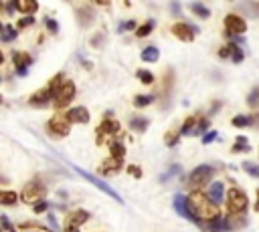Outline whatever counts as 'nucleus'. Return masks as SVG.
<instances>
[{"label": "nucleus", "instance_id": "58836bf2", "mask_svg": "<svg viewBox=\"0 0 259 232\" xmlns=\"http://www.w3.org/2000/svg\"><path fill=\"white\" fill-rule=\"evenodd\" d=\"M241 8H249L251 10V16H257L259 14V2H243Z\"/></svg>", "mask_w": 259, "mask_h": 232}, {"label": "nucleus", "instance_id": "49530a36", "mask_svg": "<svg viewBox=\"0 0 259 232\" xmlns=\"http://www.w3.org/2000/svg\"><path fill=\"white\" fill-rule=\"evenodd\" d=\"M208 129V121L206 119H198V127H196V133H200V131H206Z\"/></svg>", "mask_w": 259, "mask_h": 232}, {"label": "nucleus", "instance_id": "2f4dec72", "mask_svg": "<svg viewBox=\"0 0 259 232\" xmlns=\"http://www.w3.org/2000/svg\"><path fill=\"white\" fill-rule=\"evenodd\" d=\"M45 26H47V30L51 34H57L59 32V22L55 18H51V16H45Z\"/></svg>", "mask_w": 259, "mask_h": 232}, {"label": "nucleus", "instance_id": "3c124183", "mask_svg": "<svg viewBox=\"0 0 259 232\" xmlns=\"http://www.w3.org/2000/svg\"><path fill=\"white\" fill-rule=\"evenodd\" d=\"M127 171H132V173H134L136 178H140V176H142V171H140V167H136V165H130V167H127Z\"/></svg>", "mask_w": 259, "mask_h": 232}, {"label": "nucleus", "instance_id": "aec40b11", "mask_svg": "<svg viewBox=\"0 0 259 232\" xmlns=\"http://www.w3.org/2000/svg\"><path fill=\"white\" fill-rule=\"evenodd\" d=\"M223 190H225L223 184H221V182H214V184L210 186V190H208V196H210L217 204H221V202H223Z\"/></svg>", "mask_w": 259, "mask_h": 232}, {"label": "nucleus", "instance_id": "72a5a7b5", "mask_svg": "<svg viewBox=\"0 0 259 232\" xmlns=\"http://www.w3.org/2000/svg\"><path fill=\"white\" fill-rule=\"evenodd\" d=\"M77 12H79V22H81V24H87V22L93 18V12H91L89 8H83V10L79 8Z\"/></svg>", "mask_w": 259, "mask_h": 232}, {"label": "nucleus", "instance_id": "ea45409f", "mask_svg": "<svg viewBox=\"0 0 259 232\" xmlns=\"http://www.w3.org/2000/svg\"><path fill=\"white\" fill-rule=\"evenodd\" d=\"M32 210H34L36 214H40V212H47V210H49V204H47L45 200H38V202H34Z\"/></svg>", "mask_w": 259, "mask_h": 232}, {"label": "nucleus", "instance_id": "f704fd0d", "mask_svg": "<svg viewBox=\"0 0 259 232\" xmlns=\"http://www.w3.org/2000/svg\"><path fill=\"white\" fill-rule=\"evenodd\" d=\"M178 135H182V133H180V131H168V133H166V137H164L166 145H168V147L176 145V141H178Z\"/></svg>", "mask_w": 259, "mask_h": 232}, {"label": "nucleus", "instance_id": "9d476101", "mask_svg": "<svg viewBox=\"0 0 259 232\" xmlns=\"http://www.w3.org/2000/svg\"><path fill=\"white\" fill-rule=\"evenodd\" d=\"M196 32H198V30H196L194 26L186 24V22H176V24L172 26V34H174L176 38L184 40V42H190V40H194V34H196Z\"/></svg>", "mask_w": 259, "mask_h": 232}, {"label": "nucleus", "instance_id": "6e6552de", "mask_svg": "<svg viewBox=\"0 0 259 232\" xmlns=\"http://www.w3.org/2000/svg\"><path fill=\"white\" fill-rule=\"evenodd\" d=\"M45 192H47V190H45V186H42L40 182H36V180H34V182H28V184L24 186V190H22V196H20V198H22L26 204H34V202H38V200L45 196Z\"/></svg>", "mask_w": 259, "mask_h": 232}, {"label": "nucleus", "instance_id": "1a4fd4ad", "mask_svg": "<svg viewBox=\"0 0 259 232\" xmlns=\"http://www.w3.org/2000/svg\"><path fill=\"white\" fill-rule=\"evenodd\" d=\"M225 28L231 34H245L247 22H245V18H241L237 14H229V16H225Z\"/></svg>", "mask_w": 259, "mask_h": 232}, {"label": "nucleus", "instance_id": "79ce46f5", "mask_svg": "<svg viewBox=\"0 0 259 232\" xmlns=\"http://www.w3.org/2000/svg\"><path fill=\"white\" fill-rule=\"evenodd\" d=\"M0 220H2V228H4V230H8V232H16V228H12V224H10V220H8L6 214H2Z\"/></svg>", "mask_w": 259, "mask_h": 232}, {"label": "nucleus", "instance_id": "a19ab883", "mask_svg": "<svg viewBox=\"0 0 259 232\" xmlns=\"http://www.w3.org/2000/svg\"><path fill=\"white\" fill-rule=\"evenodd\" d=\"M20 228H22V230H26V232H51L49 228H40V226H32V228H30V224H26V222H24V224H20Z\"/></svg>", "mask_w": 259, "mask_h": 232}, {"label": "nucleus", "instance_id": "a211bd4d", "mask_svg": "<svg viewBox=\"0 0 259 232\" xmlns=\"http://www.w3.org/2000/svg\"><path fill=\"white\" fill-rule=\"evenodd\" d=\"M148 119L146 117H132L130 119V129H134V131H146L148 129Z\"/></svg>", "mask_w": 259, "mask_h": 232}, {"label": "nucleus", "instance_id": "b1692460", "mask_svg": "<svg viewBox=\"0 0 259 232\" xmlns=\"http://www.w3.org/2000/svg\"><path fill=\"white\" fill-rule=\"evenodd\" d=\"M190 10H192L196 16H200V18H208V16H210V10H208L204 4H200V2H190Z\"/></svg>", "mask_w": 259, "mask_h": 232}, {"label": "nucleus", "instance_id": "c756f323", "mask_svg": "<svg viewBox=\"0 0 259 232\" xmlns=\"http://www.w3.org/2000/svg\"><path fill=\"white\" fill-rule=\"evenodd\" d=\"M243 169L253 176V178H259V163H253V161H243Z\"/></svg>", "mask_w": 259, "mask_h": 232}, {"label": "nucleus", "instance_id": "412c9836", "mask_svg": "<svg viewBox=\"0 0 259 232\" xmlns=\"http://www.w3.org/2000/svg\"><path fill=\"white\" fill-rule=\"evenodd\" d=\"M208 228H210V232H225V230H229V228H231V224H229V220L214 218V220H210Z\"/></svg>", "mask_w": 259, "mask_h": 232}, {"label": "nucleus", "instance_id": "c9c22d12", "mask_svg": "<svg viewBox=\"0 0 259 232\" xmlns=\"http://www.w3.org/2000/svg\"><path fill=\"white\" fill-rule=\"evenodd\" d=\"M176 173H180V165H170V169H168L164 176H160V182H168V180L174 178Z\"/></svg>", "mask_w": 259, "mask_h": 232}, {"label": "nucleus", "instance_id": "5701e85b", "mask_svg": "<svg viewBox=\"0 0 259 232\" xmlns=\"http://www.w3.org/2000/svg\"><path fill=\"white\" fill-rule=\"evenodd\" d=\"M158 48L156 46H146L144 50H142V61H146V63H156L158 61Z\"/></svg>", "mask_w": 259, "mask_h": 232}, {"label": "nucleus", "instance_id": "4468645a", "mask_svg": "<svg viewBox=\"0 0 259 232\" xmlns=\"http://www.w3.org/2000/svg\"><path fill=\"white\" fill-rule=\"evenodd\" d=\"M67 117L71 123H89V111L85 107H73L67 111Z\"/></svg>", "mask_w": 259, "mask_h": 232}, {"label": "nucleus", "instance_id": "37998d69", "mask_svg": "<svg viewBox=\"0 0 259 232\" xmlns=\"http://www.w3.org/2000/svg\"><path fill=\"white\" fill-rule=\"evenodd\" d=\"M233 54V44H227V46H223L221 50H219V56L221 59H227V56H231Z\"/></svg>", "mask_w": 259, "mask_h": 232}, {"label": "nucleus", "instance_id": "f3484780", "mask_svg": "<svg viewBox=\"0 0 259 232\" xmlns=\"http://www.w3.org/2000/svg\"><path fill=\"white\" fill-rule=\"evenodd\" d=\"M16 36H18V26H10V24L2 26V42H10Z\"/></svg>", "mask_w": 259, "mask_h": 232}, {"label": "nucleus", "instance_id": "09e8293b", "mask_svg": "<svg viewBox=\"0 0 259 232\" xmlns=\"http://www.w3.org/2000/svg\"><path fill=\"white\" fill-rule=\"evenodd\" d=\"M170 8H172V14H180V4H178L176 0L170 2Z\"/></svg>", "mask_w": 259, "mask_h": 232}, {"label": "nucleus", "instance_id": "4be33fe9", "mask_svg": "<svg viewBox=\"0 0 259 232\" xmlns=\"http://www.w3.org/2000/svg\"><path fill=\"white\" fill-rule=\"evenodd\" d=\"M154 26H156V20H152V18H150L148 22H144L142 26H138V28H136V36H138V38L148 36V34L152 32V28H154Z\"/></svg>", "mask_w": 259, "mask_h": 232}, {"label": "nucleus", "instance_id": "de8ad7c7", "mask_svg": "<svg viewBox=\"0 0 259 232\" xmlns=\"http://www.w3.org/2000/svg\"><path fill=\"white\" fill-rule=\"evenodd\" d=\"M14 10H16L14 0H12V2H6V14H8V16H12V14H14Z\"/></svg>", "mask_w": 259, "mask_h": 232}, {"label": "nucleus", "instance_id": "864d4df0", "mask_svg": "<svg viewBox=\"0 0 259 232\" xmlns=\"http://www.w3.org/2000/svg\"><path fill=\"white\" fill-rule=\"evenodd\" d=\"M95 2H97V4H103V6H107L111 0H95Z\"/></svg>", "mask_w": 259, "mask_h": 232}, {"label": "nucleus", "instance_id": "20e7f679", "mask_svg": "<svg viewBox=\"0 0 259 232\" xmlns=\"http://www.w3.org/2000/svg\"><path fill=\"white\" fill-rule=\"evenodd\" d=\"M73 169H75V171H77V173H79L81 178H85V180H87L89 184H93V186H95L97 190H101L103 194H107L109 198H113L115 202H119V204L123 202V200H121V196H119V194H117L115 190H111V188H109V184H105L103 180H99V178H95L93 173H89V171H85V169H81L79 165H73Z\"/></svg>", "mask_w": 259, "mask_h": 232}, {"label": "nucleus", "instance_id": "39448f33", "mask_svg": "<svg viewBox=\"0 0 259 232\" xmlns=\"http://www.w3.org/2000/svg\"><path fill=\"white\" fill-rule=\"evenodd\" d=\"M212 173H214V169H212L210 165H206V163L196 165V167L192 169V173L188 176V184H190L192 188H202V186H206V184L210 182Z\"/></svg>", "mask_w": 259, "mask_h": 232}, {"label": "nucleus", "instance_id": "4c0bfd02", "mask_svg": "<svg viewBox=\"0 0 259 232\" xmlns=\"http://www.w3.org/2000/svg\"><path fill=\"white\" fill-rule=\"evenodd\" d=\"M231 56H233L235 63H241V61H243V50H241V46H239L237 42H233V54H231Z\"/></svg>", "mask_w": 259, "mask_h": 232}, {"label": "nucleus", "instance_id": "2eb2a0df", "mask_svg": "<svg viewBox=\"0 0 259 232\" xmlns=\"http://www.w3.org/2000/svg\"><path fill=\"white\" fill-rule=\"evenodd\" d=\"M16 10L22 14H34L38 10V2L36 0H14Z\"/></svg>", "mask_w": 259, "mask_h": 232}, {"label": "nucleus", "instance_id": "f257e3e1", "mask_svg": "<svg viewBox=\"0 0 259 232\" xmlns=\"http://www.w3.org/2000/svg\"><path fill=\"white\" fill-rule=\"evenodd\" d=\"M188 208H190L192 216L196 218V224H200V222H210V220L219 218V214H221L217 202H214L208 194H204V192H200V190H194V192L188 196Z\"/></svg>", "mask_w": 259, "mask_h": 232}, {"label": "nucleus", "instance_id": "a878e982", "mask_svg": "<svg viewBox=\"0 0 259 232\" xmlns=\"http://www.w3.org/2000/svg\"><path fill=\"white\" fill-rule=\"evenodd\" d=\"M119 165H121V159H119V157H111V159H107L105 163H101V171H103V173L115 171V169H119Z\"/></svg>", "mask_w": 259, "mask_h": 232}, {"label": "nucleus", "instance_id": "cd10ccee", "mask_svg": "<svg viewBox=\"0 0 259 232\" xmlns=\"http://www.w3.org/2000/svg\"><path fill=\"white\" fill-rule=\"evenodd\" d=\"M249 123H251V117H247V115H235L231 119L233 127H249Z\"/></svg>", "mask_w": 259, "mask_h": 232}, {"label": "nucleus", "instance_id": "6ab92c4d", "mask_svg": "<svg viewBox=\"0 0 259 232\" xmlns=\"http://www.w3.org/2000/svg\"><path fill=\"white\" fill-rule=\"evenodd\" d=\"M194 125H198V121L194 119V117H188L186 121H184V125L180 127V133L182 135H196V127Z\"/></svg>", "mask_w": 259, "mask_h": 232}, {"label": "nucleus", "instance_id": "f03ea898", "mask_svg": "<svg viewBox=\"0 0 259 232\" xmlns=\"http://www.w3.org/2000/svg\"><path fill=\"white\" fill-rule=\"evenodd\" d=\"M63 83H65V81H63V73H59L47 87H42V89H38L36 93H32V97L28 99V103H30V105H47L51 99L57 97V91H59V87H61Z\"/></svg>", "mask_w": 259, "mask_h": 232}, {"label": "nucleus", "instance_id": "423d86ee", "mask_svg": "<svg viewBox=\"0 0 259 232\" xmlns=\"http://www.w3.org/2000/svg\"><path fill=\"white\" fill-rule=\"evenodd\" d=\"M73 97H75V83H73V81H65V83L59 87L57 97L53 99V101H55V107H57V109L67 107V105L73 101Z\"/></svg>", "mask_w": 259, "mask_h": 232}, {"label": "nucleus", "instance_id": "c03bdc74", "mask_svg": "<svg viewBox=\"0 0 259 232\" xmlns=\"http://www.w3.org/2000/svg\"><path fill=\"white\" fill-rule=\"evenodd\" d=\"M136 28V20H127V22H123V24H119V32H123V30H134Z\"/></svg>", "mask_w": 259, "mask_h": 232}, {"label": "nucleus", "instance_id": "473e14b6", "mask_svg": "<svg viewBox=\"0 0 259 232\" xmlns=\"http://www.w3.org/2000/svg\"><path fill=\"white\" fill-rule=\"evenodd\" d=\"M136 75H138V79H140L144 85H150V83H154V75H152L150 71H144V69H140Z\"/></svg>", "mask_w": 259, "mask_h": 232}, {"label": "nucleus", "instance_id": "7ed1b4c3", "mask_svg": "<svg viewBox=\"0 0 259 232\" xmlns=\"http://www.w3.org/2000/svg\"><path fill=\"white\" fill-rule=\"evenodd\" d=\"M247 206H249V198H247V194L243 190L231 188L227 192V214L229 216H241V214H245Z\"/></svg>", "mask_w": 259, "mask_h": 232}, {"label": "nucleus", "instance_id": "7c9ffc66", "mask_svg": "<svg viewBox=\"0 0 259 232\" xmlns=\"http://www.w3.org/2000/svg\"><path fill=\"white\" fill-rule=\"evenodd\" d=\"M154 101V95H138L136 99H134V105L136 107H146V105H150Z\"/></svg>", "mask_w": 259, "mask_h": 232}, {"label": "nucleus", "instance_id": "c85d7f7f", "mask_svg": "<svg viewBox=\"0 0 259 232\" xmlns=\"http://www.w3.org/2000/svg\"><path fill=\"white\" fill-rule=\"evenodd\" d=\"M235 141H237V143L233 145V151H235V153H237V151H249V149H251V147H249V143H247V137L239 135Z\"/></svg>", "mask_w": 259, "mask_h": 232}, {"label": "nucleus", "instance_id": "8fccbe9b", "mask_svg": "<svg viewBox=\"0 0 259 232\" xmlns=\"http://www.w3.org/2000/svg\"><path fill=\"white\" fill-rule=\"evenodd\" d=\"M257 95H259V89H253V93H251V97H249V103H251V105H255Z\"/></svg>", "mask_w": 259, "mask_h": 232}, {"label": "nucleus", "instance_id": "603ef678", "mask_svg": "<svg viewBox=\"0 0 259 232\" xmlns=\"http://www.w3.org/2000/svg\"><path fill=\"white\" fill-rule=\"evenodd\" d=\"M67 232H79V226H69Z\"/></svg>", "mask_w": 259, "mask_h": 232}, {"label": "nucleus", "instance_id": "a18cd8bd", "mask_svg": "<svg viewBox=\"0 0 259 232\" xmlns=\"http://www.w3.org/2000/svg\"><path fill=\"white\" fill-rule=\"evenodd\" d=\"M214 139H217V131H208V133L202 137V143H206V145H208V143H210V141H214Z\"/></svg>", "mask_w": 259, "mask_h": 232}, {"label": "nucleus", "instance_id": "dca6fc26", "mask_svg": "<svg viewBox=\"0 0 259 232\" xmlns=\"http://www.w3.org/2000/svg\"><path fill=\"white\" fill-rule=\"evenodd\" d=\"M87 220H89V212H85V210H75V212L69 214V218H67L69 226H81V224H85Z\"/></svg>", "mask_w": 259, "mask_h": 232}, {"label": "nucleus", "instance_id": "393cba45", "mask_svg": "<svg viewBox=\"0 0 259 232\" xmlns=\"http://www.w3.org/2000/svg\"><path fill=\"white\" fill-rule=\"evenodd\" d=\"M109 151H111L113 157H119V159L125 155V147L121 145V141H115V139H111V143H109Z\"/></svg>", "mask_w": 259, "mask_h": 232}, {"label": "nucleus", "instance_id": "e433bc0d", "mask_svg": "<svg viewBox=\"0 0 259 232\" xmlns=\"http://www.w3.org/2000/svg\"><path fill=\"white\" fill-rule=\"evenodd\" d=\"M30 24H34V14H26V16H22L20 20H18V28H24V26H30Z\"/></svg>", "mask_w": 259, "mask_h": 232}, {"label": "nucleus", "instance_id": "0eeeda50", "mask_svg": "<svg viewBox=\"0 0 259 232\" xmlns=\"http://www.w3.org/2000/svg\"><path fill=\"white\" fill-rule=\"evenodd\" d=\"M69 123H71V121H69L67 115H55L53 119H49L47 131H51V133H55V135H59V137H65V135H69V131H71Z\"/></svg>", "mask_w": 259, "mask_h": 232}, {"label": "nucleus", "instance_id": "ddd939ff", "mask_svg": "<svg viewBox=\"0 0 259 232\" xmlns=\"http://www.w3.org/2000/svg\"><path fill=\"white\" fill-rule=\"evenodd\" d=\"M119 131V123L113 119H105L101 125H99V129H97V143H101L103 141V135H113V133H117Z\"/></svg>", "mask_w": 259, "mask_h": 232}, {"label": "nucleus", "instance_id": "bb28decb", "mask_svg": "<svg viewBox=\"0 0 259 232\" xmlns=\"http://www.w3.org/2000/svg\"><path fill=\"white\" fill-rule=\"evenodd\" d=\"M16 200H18V196H16V192H10V190H4V192L0 194V202H2V206H12V204H16Z\"/></svg>", "mask_w": 259, "mask_h": 232}, {"label": "nucleus", "instance_id": "9b49d317", "mask_svg": "<svg viewBox=\"0 0 259 232\" xmlns=\"http://www.w3.org/2000/svg\"><path fill=\"white\" fill-rule=\"evenodd\" d=\"M12 61H14L16 73H18L20 77H24L26 71H28V67L32 65V56H30L28 52H14V54H12Z\"/></svg>", "mask_w": 259, "mask_h": 232}, {"label": "nucleus", "instance_id": "f8f14e48", "mask_svg": "<svg viewBox=\"0 0 259 232\" xmlns=\"http://www.w3.org/2000/svg\"><path fill=\"white\" fill-rule=\"evenodd\" d=\"M174 210L178 212V216L196 222V218L192 216V212H190V208H188V198H186V196H182V194H176V196H174Z\"/></svg>", "mask_w": 259, "mask_h": 232}]
</instances>
